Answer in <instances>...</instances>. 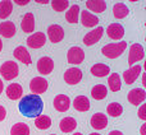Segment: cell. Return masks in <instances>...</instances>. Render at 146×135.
<instances>
[{"instance_id":"obj_32","label":"cell","mask_w":146,"mask_h":135,"mask_svg":"<svg viewBox=\"0 0 146 135\" xmlns=\"http://www.w3.org/2000/svg\"><path fill=\"white\" fill-rule=\"evenodd\" d=\"M13 12V3L9 0L0 3V19H5L8 18Z\"/></svg>"},{"instance_id":"obj_6","label":"cell","mask_w":146,"mask_h":135,"mask_svg":"<svg viewBox=\"0 0 146 135\" xmlns=\"http://www.w3.org/2000/svg\"><path fill=\"white\" fill-rule=\"evenodd\" d=\"M48 80L44 79L42 77H36L33 78L30 82V89L32 92V94H41V93H45L48 89Z\"/></svg>"},{"instance_id":"obj_22","label":"cell","mask_w":146,"mask_h":135,"mask_svg":"<svg viewBox=\"0 0 146 135\" xmlns=\"http://www.w3.org/2000/svg\"><path fill=\"white\" fill-rule=\"evenodd\" d=\"M73 107L80 112H85V111L90 110V100L86 96H78L73 101Z\"/></svg>"},{"instance_id":"obj_24","label":"cell","mask_w":146,"mask_h":135,"mask_svg":"<svg viewBox=\"0 0 146 135\" xmlns=\"http://www.w3.org/2000/svg\"><path fill=\"white\" fill-rule=\"evenodd\" d=\"M86 7L91 12L103 13L106 9V3L103 0H88V1H86Z\"/></svg>"},{"instance_id":"obj_18","label":"cell","mask_w":146,"mask_h":135,"mask_svg":"<svg viewBox=\"0 0 146 135\" xmlns=\"http://www.w3.org/2000/svg\"><path fill=\"white\" fill-rule=\"evenodd\" d=\"M21 28L25 33H32L35 29V17L31 12L26 13L23 15V19L21 22Z\"/></svg>"},{"instance_id":"obj_20","label":"cell","mask_w":146,"mask_h":135,"mask_svg":"<svg viewBox=\"0 0 146 135\" xmlns=\"http://www.w3.org/2000/svg\"><path fill=\"white\" fill-rule=\"evenodd\" d=\"M23 96V88L21 84H17V83H13L10 84L9 87L7 88V97L9 100H19L21 97Z\"/></svg>"},{"instance_id":"obj_21","label":"cell","mask_w":146,"mask_h":135,"mask_svg":"<svg viewBox=\"0 0 146 135\" xmlns=\"http://www.w3.org/2000/svg\"><path fill=\"white\" fill-rule=\"evenodd\" d=\"M15 35V26L13 22L7 20V22L0 23V36L5 38H10Z\"/></svg>"},{"instance_id":"obj_10","label":"cell","mask_w":146,"mask_h":135,"mask_svg":"<svg viewBox=\"0 0 146 135\" xmlns=\"http://www.w3.org/2000/svg\"><path fill=\"white\" fill-rule=\"evenodd\" d=\"M54 69V61L49 56H42L38 59L37 61V70L40 74L42 75H49Z\"/></svg>"},{"instance_id":"obj_12","label":"cell","mask_w":146,"mask_h":135,"mask_svg":"<svg viewBox=\"0 0 146 135\" xmlns=\"http://www.w3.org/2000/svg\"><path fill=\"white\" fill-rule=\"evenodd\" d=\"M103 33H104V28L103 27H96L95 29L90 31L87 35L83 37V43L86 46H91V45H95L100 41V38L103 37Z\"/></svg>"},{"instance_id":"obj_13","label":"cell","mask_w":146,"mask_h":135,"mask_svg":"<svg viewBox=\"0 0 146 135\" xmlns=\"http://www.w3.org/2000/svg\"><path fill=\"white\" fill-rule=\"evenodd\" d=\"M48 37L53 43L60 42L64 38V29L59 24H51L48 28Z\"/></svg>"},{"instance_id":"obj_31","label":"cell","mask_w":146,"mask_h":135,"mask_svg":"<svg viewBox=\"0 0 146 135\" xmlns=\"http://www.w3.org/2000/svg\"><path fill=\"white\" fill-rule=\"evenodd\" d=\"M10 135H30V128L25 123H17L10 129Z\"/></svg>"},{"instance_id":"obj_4","label":"cell","mask_w":146,"mask_h":135,"mask_svg":"<svg viewBox=\"0 0 146 135\" xmlns=\"http://www.w3.org/2000/svg\"><path fill=\"white\" fill-rule=\"evenodd\" d=\"M145 56V51L141 43H132L129 47V55H128V65L133 66L136 63L142 60Z\"/></svg>"},{"instance_id":"obj_14","label":"cell","mask_w":146,"mask_h":135,"mask_svg":"<svg viewBox=\"0 0 146 135\" xmlns=\"http://www.w3.org/2000/svg\"><path fill=\"white\" fill-rule=\"evenodd\" d=\"M90 124L95 130H103V129H105L108 126V117L103 112H96L91 116Z\"/></svg>"},{"instance_id":"obj_2","label":"cell","mask_w":146,"mask_h":135,"mask_svg":"<svg viewBox=\"0 0 146 135\" xmlns=\"http://www.w3.org/2000/svg\"><path fill=\"white\" fill-rule=\"evenodd\" d=\"M127 48V42L122 41V42H117V43H109L105 45L101 48V52L104 56H106L108 59H117L126 51Z\"/></svg>"},{"instance_id":"obj_16","label":"cell","mask_w":146,"mask_h":135,"mask_svg":"<svg viewBox=\"0 0 146 135\" xmlns=\"http://www.w3.org/2000/svg\"><path fill=\"white\" fill-rule=\"evenodd\" d=\"M106 35L111 40H121L124 36V28L119 23H111L106 28Z\"/></svg>"},{"instance_id":"obj_35","label":"cell","mask_w":146,"mask_h":135,"mask_svg":"<svg viewBox=\"0 0 146 135\" xmlns=\"http://www.w3.org/2000/svg\"><path fill=\"white\" fill-rule=\"evenodd\" d=\"M139 117L141 120H146V105H142L139 110Z\"/></svg>"},{"instance_id":"obj_1","label":"cell","mask_w":146,"mask_h":135,"mask_svg":"<svg viewBox=\"0 0 146 135\" xmlns=\"http://www.w3.org/2000/svg\"><path fill=\"white\" fill-rule=\"evenodd\" d=\"M18 108H19V112L23 116H26L28 119H33L41 115V112L44 110V102L40 96L27 94L23 96L22 100L19 101Z\"/></svg>"},{"instance_id":"obj_3","label":"cell","mask_w":146,"mask_h":135,"mask_svg":"<svg viewBox=\"0 0 146 135\" xmlns=\"http://www.w3.org/2000/svg\"><path fill=\"white\" fill-rule=\"evenodd\" d=\"M0 74L3 75V78L5 80H12L18 77L19 68H18L17 63H14L12 60H8L5 63H3V65L0 66Z\"/></svg>"},{"instance_id":"obj_37","label":"cell","mask_w":146,"mask_h":135,"mask_svg":"<svg viewBox=\"0 0 146 135\" xmlns=\"http://www.w3.org/2000/svg\"><path fill=\"white\" fill-rule=\"evenodd\" d=\"M14 3L17 5H27L30 3V0H14Z\"/></svg>"},{"instance_id":"obj_26","label":"cell","mask_w":146,"mask_h":135,"mask_svg":"<svg viewBox=\"0 0 146 135\" xmlns=\"http://www.w3.org/2000/svg\"><path fill=\"white\" fill-rule=\"evenodd\" d=\"M128 14H129V10H128V8L126 7V4H123V3H117V4H114L113 15L117 19H123V18H126Z\"/></svg>"},{"instance_id":"obj_5","label":"cell","mask_w":146,"mask_h":135,"mask_svg":"<svg viewBox=\"0 0 146 135\" xmlns=\"http://www.w3.org/2000/svg\"><path fill=\"white\" fill-rule=\"evenodd\" d=\"M85 60V52L80 46H73L67 52V61L73 65H78Z\"/></svg>"},{"instance_id":"obj_30","label":"cell","mask_w":146,"mask_h":135,"mask_svg":"<svg viewBox=\"0 0 146 135\" xmlns=\"http://www.w3.org/2000/svg\"><path fill=\"white\" fill-rule=\"evenodd\" d=\"M106 113L109 116H111V117H119L123 113V107L118 102H111L106 107Z\"/></svg>"},{"instance_id":"obj_40","label":"cell","mask_w":146,"mask_h":135,"mask_svg":"<svg viewBox=\"0 0 146 135\" xmlns=\"http://www.w3.org/2000/svg\"><path fill=\"white\" fill-rule=\"evenodd\" d=\"M37 4H44V5H46V4H49V0H35Z\"/></svg>"},{"instance_id":"obj_8","label":"cell","mask_w":146,"mask_h":135,"mask_svg":"<svg viewBox=\"0 0 146 135\" xmlns=\"http://www.w3.org/2000/svg\"><path fill=\"white\" fill-rule=\"evenodd\" d=\"M82 79V71L77 68H69L64 73V82L69 85H74Z\"/></svg>"},{"instance_id":"obj_43","label":"cell","mask_w":146,"mask_h":135,"mask_svg":"<svg viewBox=\"0 0 146 135\" xmlns=\"http://www.w3.org/2000/svg\"><path fill=\"white\" fill-rule=\"evenodd\" d=\"M73 135H82L81 133H76V134H73Z\"/></svg>"},{"instance_id":"obj_38","label":"cell","mask_w":146,"mask_h":135,"mask_svg":"<svg viewBox=\"0 0 146 135\" xmlns=\"http://www.w3.org/2000/svg\"><path fill=\"white\" fill-rule=\"evenodd\" d=\"M140 134H141V135H146V124H142L141 129H140Z\"/></svg>"},{"instance_id":"obj_42","label":"cell","mask_w":146,"mask_h":135,"mask_svg":"<svg viewBox=\"0 0 146 135\" xmlns=\"http://www.w3.org/2000/svg\"><path fill=\"white\" fill-rule=\"evenodd\" d=\"M3 50V41H1V38H0V51Z\"/></svg>"},{"instance_id":"obj_39","label":"cell","mask_w":146,"mask_h":135,"mask_svg":"<svg viewBox=\"0 0 146 135\" xmlns=\"http://www.w3.org/2000/svg\"><path fill=\"white\" fill-rule=\"evenodd\" d=\"M108 135H124L122 131H119V130H113V131H110Z\"/></svg>"},{"instance_id":"obj_15","label":"cell","mask_w":146,"mask_h":135,"mask_svg":"<svg viewBox=\"0 0 146 135\" xmlns=\"http://www.w3.org/2000/svg\"><path fill=\"white\" fill-rule=\"evenodd\" d=\"M141 65H139V64H136V65L131 66L128 70H126V71L123 73V79H124V83L126 84H132L133 82H136V79L140 77V74H141Z\"/></svg>"},{"instance_id":"obj_17","label":"cell","mask_w":146,"mask_h":135,"mask_svg":"<svg viewBox=\"0 0 146 135\" xmlns=\"http://www.w3.org/2000/svg\"><path fill=\"white\" fill-rule=\"evenodd\" d=\"M13 55H14V58L17 59V60H19L21 63L26 64V65H30V64L32 63L30 52H28L27 48L23 47V46H17V47L14 48V51H13Z\"/></svg>"},{"instance_id":"obj_7","label":"cell","mask_w":146,"mask_h":135,"mask_svg":"<svg viewBox=\"0 0 146 135\" xmlns=\"http://www.w3.org/2000/svg\"><path fill=\"white\" fill-rule=\"evenodd\" d=\"M127 98H128V101H129V103H131V105L139 106L140 103H142L145 101L146 92H145L144 88H133V89H131L128 92Z\"/></svg>"},{"instance_id":"obj_33","label":"cell","mask_w":146,"mask_h":135,"mask_svg":"<svg viewBox=\"0 0 146 135\" xmlns=\"http://www.w3.org/2000/svg\"><path fill=\"white\" fill-rule=\"evenodd\" d=\"M108 84H109L110 90H113V92H118L122 87V82H121V77H119V74L113 73L108 79Z\"/></svg>"},{"instance_id":"obj_25","label":"cell","mask_w":146,"mask_h":135,"mask_svg":"<svg viewBox=\"0 0 146 135\" xmlns=\"http://www.w3.org/2000/svg\"><path fill=\"white\" fill-rule=\"evenodd\" d=\"M108 96V88L103 84H98L91 89V97L96 101H101Z\"/></svg>"},{"instance_id":"obj_45","label":"cell","mask_w":146,"mask_h":135,"mask_svg":"<svg viewBox=\"0 0 146 135\" xmlns=\"http://www.w3.org/2000/svg\"><path fill=\"white\" fill-rule=\"evenodd\" d=\"M50 135H55V134H50Z\"/></svg>"},{"instance_id":"obj_19","label":"cell","mask_w":146,"mask_h":135,"mask_svg":"<svg viewBox=\"0 0 146 135\" xmlns=\"http://www.w3.org/2000/svg\"><path fill=\"white\" fill-rule=\"evenodd\" d=\"M81 23H82L85 27H88V28H92L95 27V26H98L99 23V18L96 17L95 14H92V13L90 12H81Z\"/></svg>"},{"instance_id":"obj_27","label":"cell","mask_w":146,"mask_h":135,"mask_svg":"<svg viewBox=\"0 0 146 135\" xmlns=\"http://www.w3.org/2000/svg\"><path fill=\"white\" fill-rule=\"evenodd\" d=\"M109 73H110V68L105 64H95L94 66H91V74L95 75V77L103 78L106 77Z\"/></svg>"},{"instance_id":"obj_23","label":"cell","mask_w":146,"mask_h":135,"mask_svg":"<svg viewBox=\"0 0 146 135\" xmlns=\"http://www.w3.org/2000/svg\"><path fill=\"white\" fill-rule=\"evenodd\" d=\"M76 128H77V121L73 117L62 119L60 124H59V129H60L63 133H72V131H74Z\"/></svg>"},{"instance_id":"obj_9","label":"cell","mask_w":146,"mask_h":135,"mask_svg":"<svg viewBox=\"0 0 146 135\" xmlns=\"http://www.w3.org/2000/svg\"><path fill=\"white\" fill-rule=\"evenodd\" d=\"M46 43V35L44 32H36L27 38V46L31 48H40Z\"/></svg>"},{"instance_id":"obj_41","label":"cell","mask_w":146,"mask_h":135,"mask_svg":"<svg viewBox=\"0 0 146 135\" xmlns=\"http://www.w3.org/2000/svg\"><path fill=\"white\" fill-rule=\"evenodd\" d=\"M3 89H4V83H3V80L0 79V94L3 93Z\"/></svg>"},{"instance_id":"obj_11","label":"cell","mask_w":146,"mask_h":135,"mask_svg":"<svg viewBox=\"0 0 146 135\" xmlns=\"http://www.w3.org/2000/svg\"><path fill=\"white\" fill-rule=\"evenodd\" d=\"M54 108H55L58 112H66L69 110V106H71V100L67 94H58L55 96L53 101Z\"/></svg>"},{"instance_id":"obj_44","label":"cell","mask_w":146,"mask_h":135,"mask_svg":"<svg viewBox=\"0 0 146 135\" xmlns=\"http://www.w3.org/2000/svg\"><path fill=\"white\" fill-rule=\"evenodd\" d=\"M90 135H100V134H96V133H92V134H90Z\"/></svg>"},{"instance_id":"obj_29","label":"cell","mask_w":146,"mask_h":135,"mask_svg":"<svg viewBox=\"0 0 146 135\" xmlns=\"http://www.w3.org/2000/svg\"><path fill=\"white\" fill-rule=\"evenodd\" d=\"M35 126L40 130H48L51 126V119L46 115H40L35 117Z\"/></svg>"},{"instance_id":"obj_34","label":"cell","mask_w":146,"mask_h":135,"mask_svg":"<svg viewBox=\"0 0 146 135\" xmlns=\"http://www.w3.org/2000/svg\"><path fill=\"white\" fill-rule=\"evenodd\" d=\"M68 7L69 1H67V0H54V1H51V8L55 12H64Z\"/></svg>"},{"instance_id":"obj_36","label":"cell","mask_w":146,"mask_h":135,"mask_svg":"<svg viewBox=\"0 0 146 135\" xmlns=\"http://www.w3.org/2000/svg\"><path fill=\"white\" fill-rule=\"evenodd\" d=\"M5 117H7V110H5L4 106L0 105V121H3Z\"/></svg>"},{"instance_id":"obj_28","label":"cell","mask_w":146,"mask_h":135,"mask_svg":"<svg viewBox=\"0 0 146 135\" xmlns=\"http://www.w3.org/2000/svg\"><path fill=\"white\" fill-rule=\"evenodd\" d=\"M66 19L68 23H77L80 19V5L74 4L69 7L68 12L66 13Z\"/></svg>"}]
</instances>
